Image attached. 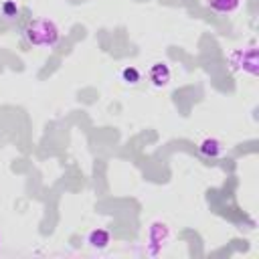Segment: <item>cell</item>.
<instances>
[{
	"label": "cell",
	"instance_id": "obj_9",
	"mask_svg": "<svg viewBox=\"0 0 259 259\" xmlns=\"http://www.w3.org/2000/svg\"><path fill=\"white\" fill-rule=\"evenodd\" d=\"M0 12H2L6 18H16L20 10H18V6H16L14 0H4L2 6H0Z\"/></svg>",
	"mask_w": 259,
	"mask_h": 259
},
{
	"label": "cell",
	"instance_id": "obj_10",
	"mask_svg": "<svg viewBox=\"0 0 259 259\" xmlns=\"http://www.w3.org/2000/svg\"><path fill=\"white\" fill-rule=\"evenodd\" d=\"M0 243H2V237H0Z\"/></svg>",
	"mask_w": 259,
	"mask_h": 259
},
{
	"label": "cell",
	"instance_id": "obj_4",
	"mask_svg": "<svg viewBox=\"0 0 259 259\" xmlns=\"http://www.w3.org/2000/svg\"><path fill=\"white\" fill-rule=\"evenodd\" d=\"M170 77H172V73L166 63H154L148 71V79L152 81L154 87H166L170 83Z\"/></svg>",
	"mask_w": 259,
	"mask_h": 259
},
{
	"label": "cell",
	"instance_id": "obj_1",
	"mask_svg": "<svg viewBox=\"0 0 259 259\" xmlns=\"http://www.w3.org/2000/svg\"><path fill=\"white\" fill-rule=\"evenodd\" d=\"M22 36L32 47L51 49L61 40V30L51 18H32L22 28Z\"/></svg>",
	"mask_w": 259,
	"mask_h": 259
},
{
	"label": "cell",
	"instance_id": "obj_5",
	"mask_svg": "<svg viewBox=\"0 0 259 259\" xmlns=\"http://www.w3.org/2000/svg\"><path fill=\"white\" fill-rule=\"evenodd\" d=\"M87 243H89V247H93V249H97V251H103V249L109 247L111 235H109L107 229H93V231H89V235H87Z\"/></svg>",
	"mask_w": 259,
	"mask_h": 259
},
{
	"label": "cell",
	"instance_id": "obj_3",
	"mask_svg": "<svg viewBox=\"0 0 259 259\" xmlns=\"http://www.w3.org/2000/svg\"><path fill=\"white\" fill-rule=\"evenodd\" d=\"M170 239V231H168V225L166 223H152L150 225V231H148V249L152 255H158L164 247V243H168Z\"/></svg>",
	"mask_w": 259,
	"mask_h": 259
},
{
	"label": "cell",
	"instance_id": "obj_7",
	"mask_svg": "<svg viewBox=\"0 0 259 259\" xmlns=\"http://www.w3.org/2000/svg\"><path fill=\"white\" fill-rule=\"evenodd\" d=\"M208 6L219 14H231V12L239 10L241 0H208Z\"/></svg>",
	"mask_w": 259,
	"mask_h": 259
},
{
	"label": "cell",
	"instance_id": "obj_2",
	"mask_svg": "<svg viewBox=\"0 0 259 259\" xmlns=\"http://www.w3.org/2000/svg\"><path fill=\"white\" fill-rule=\"evenodd\" d=\"M227 63L233 71H243L249 75H257V49L247 47V49H235L229 53Z\"/></svg>",
	"mask_w": 259,
	"mask_h": 259
},
{
	"label": "cell",
	"instance_id": "obj_6",
	"mask_svg": "<svg viewBox=\"0 0 259 259\" xmlns=\"http://www.w3.org/2000/svg\"><path fill=\"white\" fill-rule=\"evenodd\" d=\"M198 152L204 156V158H219L223 152H225V146L221 140L217 138H204L200 144H198Z\"/></svg>",
	"mask_w": 259,
	"mask_h": 259
},
{
	"label": "cell",
	"instance_id": "obj_8",
	"mask_svg": "<svg viewBox=\"0 0 259 259\" xmlns=\"http://www.w3.org/2000/svg\"><path fill=\"white\" fill-rule=\"evenodd\" d=\"M140 79H142V75H140V71L136 69V67H123L121 69V81L123 83H127V85H138L140 83Z\"/></svg>",
	"mask_w": 259,
	"mask_h": 259
}]
</instances>
